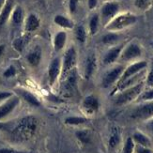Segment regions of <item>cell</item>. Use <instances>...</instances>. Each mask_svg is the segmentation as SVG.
Returning <instances> with one entry per match:
<instances>
[{
    "mask_svg": "<svg viewBox=\"0 0 153 153\" xmlns=\"http://www.w3.org/2000/svg\"><path fill=\"white\" fill-rule=\"evenodd\" d=\"M123 71H124L123 66H117V67L111 69L110 71L106 72L105 75L102 78V82L103 88H107L114 84H117L118 79L121 76Z\"/></svg>",
    "mask_w": 153,
    "mask_h": 153,
    "instance_id": "9",
    "label": "cell"
},
{
    "mask_svg": "<svg viewBox=\"0 0 153 153\" xmlns=\"http://www.w3.org/2000/svg\"><path fill=\"white\" fill-rule=\"evenodd\" d=\"M99 23H100V17L98 14H94L89 21V30L91 35H95L98 28H99Z\"/></svg>",
    "mask_w": 153,
    "mask_h": 153,
    "instance_id": "25",
    "label": "cell"
},
{
    "mask_svg": "<svg viewBox=\"0 0 153 153\" xmlns=\"http://www.w3.org/2000/svg\"><path fill=\"white\" fill-rule=\"evenodd\" d=\"M20 100L16 96H12L9 100H7L6 102L0 105V120L5 118L7 116H9L10 113L16 108V106L19 104Z\"/></svg>",
    "mask_w": 153,
    "mask_h": 153,
    "instance_id": "13",
    "label": "cell"
},
{
    "mask_svg": "<svg viewBox=\"0 0 153 153\" xmlns=\"http://www.w3.org/2000/svg\"><path fill=\"white\" fill-rule=\"evenodd\" d=\"M65 122L68 125H81L86 122V118L81 117H69L66 118Z\"/></svg>",
    "mask_w": 153,
    "mask_h": 153,
    "instance_id": "27",
    "label": "cell"
},
{
    "mask_svg": "<svg viewBox=\"0 0 153 153\" xmlns=\"http://www.w3.org/2000/svg\"><path fill=\"white\" fill-rule=\"evenodd\" d=\"M39 19L35 15L31 13L26 18L25 21V30L27 32H33L39 28Z\"/></svg>",
    "mask_w": 153,
    "mask_h": 153,
    "instance_id": "20",
    "label": "cell"
},
{
    "mask_svg": "<svg viewBox=\"0 0 153 153\" xmlns=\"http://www.w3.org/2000/svg\"><path fill=\"white\" fill-rule=\"evenodd\" d=\"M15 74H16V69H15L14 66L10 65V67L4 71V74L3 75L6 78H10L12 76H14Z\"/></svg>",
    "mask_w": 153,
    "mask_h": 153,
    "instance_id": "34",
    "label": "cell"
},
{
    "mask_svg": "<svg viewBox=\"0 0 153 153\" xmlns=\"http://www.w3.org/2000/svg\"><path fill=\"white\" fill-rule=\"evenodd\" d=\"M77 88V75L74 70H72L71 72L66 75V80L64 84V93L67 96L71 97L74 94V92Z\"/></svg>",
    "mask_w": 153,
    "mask_h": 153,
    "instance_id": "12",
    "label": "cell"
},
{
    "mask_svg": "<svg viewBox=\"0 0 153 153\" xmlns=\"http://www.w3.org/2000/svg\"><path fill=\"white\" fill-rule=\"evenodd\" d=\"M75 37L80 43H84L86 39V32L83 25H78L75 29Z\"/></svg>",
    "mask_w": 153,
    "mask_h": 153,
    "instance_id": "26",
    "label": "cell"
},
{
    "mask_svg": "<svg viewBox=\"0 0 153 153\" xmlns=\"http://www.w3.org/2000/svg\"><path fill=\"white\" fill-rule=\"evenodd\" d=\"M132 140L134 143H136L138 146H141V147L145 148H150L151 147V141L150 139L144 134L140 131H136L132 135Z\"/></svg>",
    "mask_w": 153,
    "mask_h": 153,
    "instance_id": "19",
    "label": "cell"
},
{
    "mask_svg": "<svg viewBox=\"0 0 153 153\" xmlns=\"http://www.w3.org/2000/svg\"><path fill=\"white\" fill-rule=\"evenodd\" d=\"M4 51H5V45H0V57L2 56Z\"/></svg>",
    "mask_w": 153,
    "mask_h": 153,
    "instance_id": "42",
    "label": "cell"
},
{
    "mask_svg": "<svg viewBox=\"0 0 153 153\" xmlns=\"http://www.w3.org/2000/svg\"><path fill=\"white\" fill-rule=\"evenodd\" d=\"M0 153H24L22 151L16 150L14 149H0Z\"/></svg>",
    "mask_w": 153,
    "mask_h": 153,
    "instance_id": "38",
    "label": "cell"
},
{
    "mask_svg": "<svg viewBox=\"0 0 153 153\" xmlns=\"http://www.w3.org/2000/svg\"><path fill=\"white\" fill-rule=\"evenodd\" d=\"M62 70V62L60 58H55L53 59L52 62L50 63L49 70H48V79H49V84L50 85H53L56 81L57 80L59 74H60Z\"/></svg>",
    "mask_w": 153,
    "mask_h": 153,
    "instance_id": "11",
    "label": "cell"
},
{
    "mask_svg": "<svg viewBox=\"0 0 153 153\" xmlns=\"http://www.w3.org/2000/svg\"><path fill=\"white\" fill-rule=\"evenodd\" d=\"M28 63L32 67H37L42 60V50L39 47H36L33 49L26 56Z\"/></svg>",
    "mask_w": 153,
    "mask_h": 153,
    "instance_id": "17",
    "label": "cell"
},
{
    "mask_svg": "<svg viewBox=\"0 0 153 153\" xmlns=\"http://www.w3.org/2000/svg\"><path fill=\"white\" fill-rule=\"evenodd\" d=\"M100 109V101L97 96L90 94L85 97L82 102V110L85 115L92 116Z\"/></svg>",
    "mask_w": 153,
    "mask_h": 153,
    "instance_id": "7",
    "label": "cell"
},
{
    "mask_svg": "<svg viewBox=\"0 0 153 153\" xmlns=\"http://www.w3.org/2000/svg\"><path fill=\"white\" fill-rule=\"evenodd\" d=\"M149 127L151 131H153V117L149 119Z\"/></svg>",
    "mask_w": 153,
    "mask_h": 153,
    "instance_id": "41",
    "label": "cell"
},
{
    "mask_svg": "<svg viewBox=\"0 0 153 153\" xmlns=\"http://www.w3.org/2000/svg\"><path fill=\"white\" fill-rule=\"evenodd\" d=\"M12 7H13L12 0H7L1 10V12H0V27L3 26L10 18V13L12 11Z\"/></svg>",
    "mask_w": 153,
    "mask_h": 153,
    "instance_id": "16",
    "label": "cell"
},
{
    "mask_svg": "<svg viewBox=\"0 0 153 153\" xmlns=\"http://www.w3.org/2000/svg\"><path fill=\"white\" fill-rule=\"evenodd\" d=\"M38 127V118L34 116H26L20 118L9 131L10 136L12 141L17 143L28 141L36 134Z\"/></svg>",
    "mask_w": 153,
    "mask_h": 153,
    "instance_id": "1",
    "label": "cell"
},
{
    "mask_svg": "<svg viewBox=\"0 0 153 153\" xmlns=\"http://www.w3.org/2000/svg\"><path fill=\"white\" fill-rule=\"evenodd\" d=\"M143 88H144V83L140 82L134 86H131L129 88H126L120 91L118 93V95L116 97L115 103L118 106H123L134 102L136 98H138L141 95Z\"/></svg>",
    "mask_w": 153,
    "mask_h": 153,
    "instance_id": "2",
    "label": "cell"
},
{
    "mask_svg": "<svg viewBox=\"0 0 153 153\" xmlns=\"http://www.w3.org/2000/svg\"><path fill=\"white\" fill-rule=\"evenodd\" d=\"M137 21V18L135 15L131 14V13H123V14L117 15L114 19L106 25V29L111 32H116L122 30L126 27L135 24Z\"/></svg>",
    "mask_w": 153,
    "mask_h": 153,
    "instance_id": "3",
    "label": "cell"
},
{
    "mask_svg": "<svg viewBox=\"0 0 153 153\" xmlns=\"http://www.w3.org/2000/svg\"><path fill=\"white\" fill-rule=\"evenodd\" d=\"M147 85L149 86L150 88H153V64L151 66V69L149 72V74L147 76Z\"/></svg>",
    "mask_w": 153,
    "mask_h": 153,
    "instance_id": "36",
    "label": "cell"
},
{
    "mask_svg": "<svg viewBox=\"0 0 153 153\" xmlns=\"http://www.w3.org/2000/svg\"><path fill=\"white\" fill-rule=\"evenodd\" d=\"M151 0H135V6L140 10H146L150 5Z\"/></svg>",
    "mask_w": 153,
    "mask_h": 153,
    "instance_id": "32",
    "label": "cell"
},
{
    "mask_svg": "<svg viewBox=\"0 0 153 153\" xmlns=\"http://www.w3.org/2000/svg\"><path fill=\"white\" fill-rule=\"evenodd\" d=\"M25 39L23 38H18L13 42V47L19 52L23 51V49L25 48Z\"/></svg>",
    "mask_w": 153,
    "mask_h": 153,
    "instance_id": "31",
    "label": "cell"
},
{
    "mask_svg": "<svg viewBox=\"0 0 153 153\" xmlns=\"http://www.w3.org/2000/svg\"><path fill=\"white\" fill-rule=\"evenodd\" d=\"M24 20V11L23 9L20 6H17L16 8L13 10L12 14H11V22L13 25H18L22 24Z\"/></svg>",
    "mask_w": 153,
    "mask_h": 153,
    "instance_id": "23",
    "label": "cell"
},
{
    "mask_svg": "<svg viewBox=\"0 0 153 153\" xmlns=\"http://www.w3.org/2000/svg\"><path fill=\"white\" fill-rule=\"evenodd\" d=\"M19 93H20V95L24 98L25 101L26 102H28L30 105H33V106L41 105V102H39V101L37 99V97L34 94H32L31 92L26 91V90H20Z\"/></svg>",
    "mask_w": 153,
    "mask_h": 153,
    "instance_id": "22",
    "label": "cell"
},
{
    "mask_svg": "<svg viewBox=\"0 0 153 153\" xmlns=\"http://www.w3.org/2000/svg\"><path fill=\"white\" fill-rule=\"evenodd\" d=\"M67 42V33L64 31L57 32L54 38V47L56 52L61 51Z\"/></svg>",
    "mask_w": 153,
    "mask_h": 153,
    "instance_id": "18",
    "label": "cell"
},
{
    "mask_svg": "<svg viewBox=\"0 0 153 153\" xmlns=\"http://www.w3.org/2000/svg\"><path fill=\"white\" fill-rule=\"evenodd\" d=\"M119 142H120V136H119L118 132L117 131H115L109 138V147L111 149H115L119 144Z\"/></svg>",
    "mask_w": 153,
    "mask_h": 153,
    "instance_id": "30",
    "label": "cell"
},
{
    "mask_svg": "<svg viewBox=\"0 0 153 153\" xmlns=\"http://www.w3.org/2000/svg\"><path fill=\"white\" fill-rule=\"evenodd\" d=\"M141 100L144 102H151L153 101V88L149 90L144 92L141 95Z\"/></svg>",
    "mask_w": 153,
    "mask_h": 153,
    "instance_id": "33",
    "label": "cell"
},
{
    "mask_svg": "<svg viewBox=\"0 0 153 153\" xmlns=\"http://www.w3.org/2000/svg\"><path fill=\"white\" fill-rule=\"evenodd\" d=\"M152 48H153V43H152Z\"/></svg>",
    "mask_w": 153,
    "mask_h": 153,
    "instance_id": "45",
    "label": "cell"
},
{
    "mask_svg": "<svg viewBox=\"0 0 153 153\" xmlns=\"http://www.w3.org/2000/svg\"><path fill=\"white\" fill-rule=\"evenodd\" d=\"M10 97H12V93L10 92H0V101L10 99Z\"/></svg>",
    "mask_w": 153,
    "mask_h": 153,
    "instance_id": "39",
    "label": "cell"
},
{
    "mask_svg": "<svg viewBox=\"0 0 153 153\" xmlns=\"http://www.w3.org/2000/svg\"><path fill=\"white\" fill-rule=\"evenodd\" d=\"M97 3H98V0H88V8L90 10H93V9H95L96 8V6H97Z\"/></svg>",
    "mask_w": 153,
    "mask_h": 153,
    "instance_id": "40",
    "label": "cell"
},
{
    "mask_svg": "<svg viewBox=\"0 0 153 153\" xmlns=\"http://www.w3.org/2000/svg\"><path fill=\"white\" fill-rule=\"evenodd\" d=\"M147 66H148L147 61H144V60L134 62V63L131 64L130 66H128L127 68L124 69L120 78H119L118 81L117 82L116 88L119 85H121L123 82H125L126 80H128L129 78L136 75L137 74H139V72H141L143 70H145L146 68H147Z\"/></svg>",
    "mask_w": 153,
    "mask_h": 153,
    "instance_id": "4",
    "label": "cell"
},
{
    "mask_svg": "<svg viewBox=\"0 0 153 153\" xmlns=\"http://www.w3.org/2000/svg\"><path fill=\"white\" fill-rule=\"evenodd\" d=\"M78 140L82 144H89L91 142V132L88 130H81L77 131L75 134Z\"/></svg>",
    "mask_w": 153,
    "mask_h": 153,
    "instance_id": "24",
    "label": "cell"
},
{
    "mask_svg": "<svg viewBox=\"0 0 153 153\" xmlns=\"http://www.w3.org/2000/svg\"><path fill=\"white\" fill-rule=\"evenodd\" d=\"M119 10V4L117 2H107L105 3L101 10L102 19L107 25L112 19H114Z\"/></svg>",
    "mask_w": 153,
    "mask_h": 153,
    "instance_id": "10",
    "label": "cell"
},
{
    "mask_svg": "<svg viewBox=\"0 0 153 153\" xmlns=\"http://www.w3.org/2000/svg\"><path fill=\"white\" fill-rule=\"evenodd\" d=\"M76 61H77L76 51L74 47H71L66 51L64 55L63 62H62V70H61L62 74L64 75H67L69 72H71L74 69Z\"/></svg>",
    "mask_w": 153,
    "mask_h": 153,
    "instance_id": "6",
    "label": "cell"
},
{
    "mask_svg": "<svg viewBox=\"0 0 153 153\" xmlns=\"http://www.w3.org/2000/svg\"><path fill=\"white\" fill-rule=\"evenodd\" d=\"M117 39H118V35L114 32H111V33H108V34H106L105 36H103L102 42L104 44H113V43H115Z\"/></svg>",
    "mask_w": 153,
    "mask_h": 153,
    "instance_id": "29",
    "label": "cell"
},
{
    "mask_svg": "<svg viewBox=\"0 0 153 153\" xmlns=\"http://www.w3.org/2000/svg\"><path fill=\"white\" fill-rule=\"evenodd\" d=\"M39 1H43V0H39Z\"/></svg>",
    "mask_w": 153,
    "mask_h": 153,
    "instance_id": "44",
    "label": "cell"
},
{
    "mask_svg": "<svg viewBox=\"0 0 153 153\" xmlns=\"http://www.w3.org/2000/svg\"><path fill=\"white\" fill-rule=\"evenodd\" d=\"M124 48V44H120L115 46V47L111 48L110 50L107 51V53L104 55L103 57V63L105 65H110L112 63H114L117 60V58L120 56L121 52Z\"/></svg>",
    "mask_w": 153,
    "mask_h": 153,
    "instance_id": "14",
    "label": "cell"
},
{
    "mask_svg": "<svg viewBox=\"0 0 153 153\" xmlns=\"http://www.w3.org/2000/svg\"><path fill=\"white\" fill-rule=\"evenodd\" d=\"M131 118L138 120H148L153 117V101L147 102L136 107L131 113Z\"/></svg>",
    "mask_w": 153,
    "mask_h": 153,
    "instance_id": "5",
    "label": "cell"
},
{
    "mask_svg": "<svg viewBox=\"0 0 153 153\" xmlns=\"http://www.w3.org/2000/svg\"><path fill=\"white\" fill-rule=\"evenodd\" d=\"M4 3H5V0H0V9H2V8H3Z\"/></svg>",
    "mask_w": 153,
    "mask_h": 153,
    "instance_id": "43",
    "label": "cell"
},
{
    "mask_svg": "<svg viewBox=\"0 0 153 153\" xmlns=\"http://www.w3.org/2000/svg\"><path fill=\"white\" fill-rule=\"evenodd\" d=\"M54 22L56 25H59L62 28H67V29H71L74 26V24L72 21L67 17H65L63 15H56Z\"/></svg>",
    "mask_w": 153,
    "mask_h": 153,
    "instance_id": "21",
    "label": "cell"
},
{
    "mask_svg": "<svg viewBox=\"0 0 153 153\" xmlns=\"http://www.w3.org/2000/svg\"><path fill=\"white\" fill-rule=\"evenodd\" d=\"M134 149H135V143L134 142L131 137H128L124 145L123 153H134Z\"/></svg>",
    "mask_w": 153,
    "mask_h": 153,
    "instance_id": "28",
    "label": "cell"
},
{
    "mask_svg": "<svg viewBox=\"0 0 153 153\" xmlns=\"http://www.w3.org/2000/svg\"><path fill=\"white\" fill-rule=\"evenodd\" d=\"M141 55H142V50L140 46L137 43L131 42L126 46L125 48H123L119 57H120L122 61H131L140 57Z\"/></svg>",
    "mask_w": 153,
    "mask_h": 153,
    "instance_id": "8",
    "label": "cell"
},
{
    "mask_svg": "<svg viewBox=\"0 0 153 153\" xmlns=\"http://www.w3.org/2000/svg\"><path fill=\"white\" fill-rule=\"evenodd\" d=\"M134 150H135V153H153L150 148H145V147H141V146L135 147Z\"/></svg>",
    "mask_w": 153,
    "mask_h": 153,
    "instance_id": "37",
    "label": "cell"
},
{
    "mask_svg": "<svg viewBox=\"0 0 153 153\" xmlns=\"http://www.w3.org/2000/svg\"><path fill=\"white\" fill-rule=\"evenodd\" d=\"M79 0H69V9L71 13H74L77 10Z\"/></svg>",
    "mask_w": 153,
    "mask_h": 153,
    "instance_id": "35",
    "label": "cell"
},
{
    "mask_svg": "<svg viewBox=\"0 0 153 153\" xmlns=\"http://www.w3.org/2000/svg\"><path fill=\"white\" fill-rule=\"evenodd\" d=\"M97 68V59L94 54H91L88 56L85 61V79H90Z\"/></svg>",
    "mask_w": 153,
    "mask_h": 153,
    "instance_id": "15",
    "label": "cell"
}]
</instances>
